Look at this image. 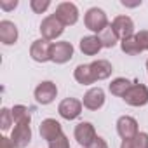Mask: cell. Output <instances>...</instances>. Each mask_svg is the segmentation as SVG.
<instances>
[{"instance_id":"6da1fadb","label":"cell","mask_w":148,"mask_h":148,"mask_svg":"<svg viewBox=\"0 0 148 148\" xmlns=\"http://www.w3.org/2000/svg\"><path fill=\"white\" fill-rule=\"evenodd\" d=\"M84 25L87 30L94 32V33H103L110 25H108V18L105 14L103 9H98V7H91L86 16H84Z\"/></svg>"},{"instance_id":"7a4b0ae2","label":"cell","mask_w":148,"mask_h":148,"mask_svg":"<svg viewBox=\"0 0 148 148\" xmlns=\"http://www.w3.org/2000/svg\"><path fill=\"white\" fill-rule=\"evenodd\" d=\"M63 32H64V25H63L54 14L44 18L42 23H40V33H42V38H45V40H49V42H51V40H56L58 37H61Z\"/></svg>"},{"instance_id":"3957f363","label":"cell","mask_w":148,"mask_h":148,"mask_svg":"<svg viewBox=\"0 0 148 148\" xmlns=\"http://www.w3.org/2000/svg\"><path fill=\"white\" fill-rule=\"evenodd\" d=\"M54 16L64 25V26H71L79 21V7L73 2H61L56 7Z\"/></svg>"},{"instance_id":"277c9868","label":"cell","mask_w":148,"mask_h":148,"mask_svg":"<svg viewBox=\"0 0 148 148\" xmlns=\"http://www.w3.org/2000/svg\"><path fill=\"white\" fill-rule=\"evenodd\" d=\"M30 56L33 61L37 63H47L51 61V56H52V44L45 38H38L32 44L30 47Z\"/></svg>"},{"instance_id":"5b68a950","label":"cell","mask_w":148,"mask_h":148,"mask_svg":"<svg viewBox=\"0 0 148 148\" xmlns=\"http://www.w3.org/2000/svg\"><path fill=\"white\" fill-rule=\"evenodd\" d=\"M11 141L14 145V148H26L32 141V127L30 122H21L16 124L12 132H11Z\"/></svg>"},{"instance_id":"8992f818","label":"cell","mask_w":148,"mask_h":148,"mask_svg":"<svg viewBox=\"0 0 148 148\" xmlns=\"http://www.w3.org/2000/svg\"><path fill=\"white\" fill-rule=\"evenodd\" d=\"M58 96V87L51 80H44L35 87V99L38 105H51Z\"/></svg>"},{"instance_id":"52a82bcc","label":"cell","mask_w":148,"mask_h":148,"mask_svg":"<svg viewBox=\"0 0 148 148\" xmlns=\"http://www.w3.org/2000/svg\"><path fill=\"white\" fill-rule=\"evenodd\" d=\"M124 101L131 106H145L148 103V87L145 84H132L124 96Z\"/></svg>"},{"instance_id":"ba28073f","label":"cell","mask_w":148,"mask_h":148,"mask_svg":"<svg viewBox=\"0 0 148 148\" xmlns=\"http://www.w3.org/2000/svg\"><path fill=\"white\" fill-rule=\"evenodd\" d=\"M82 106H84L82 101H79V99H75V98H66V99H63V101L59 103L58 112H59V115H61L64 120H75L77 117H80Z\"/></svg>"},{"instance_id":"9c48e42d","label":"cell","mask_w":148,"mask_h":148,"mask_svg":"<svg viewBox=\"0 0 148 148\" xmlns=\"http://www.w3.org/2000/svg\"><path fill=\"white\" fill-rule=\"evenodd\" d=\"M73 134H75L77 143L80 146H84V148H89L94 143V139L98 138L96 136V129H94V125L91 122H80L75 127V132H73Z\"/></svg>"},{"instance_id":"30bf717a","label":"cell","mask_w":148,"mask_h":148,"mask_svg":"<svg viewBox=\"0 0 148 148\" xmlns=\"http://www.w3.org/2000/svg\"><path fill=\"white\" fill-rule=\"evenodd\" d=\"M110 26L113 28V32L117 33V37H119L120 40H125V38L136 35V33H134V21H132L129 16H117V18L112 21Z\"/></svg>"},{"instance_id":"8fae6325","label":"cell","mask_w":148,"mask_h":148,"mask_svg":"<svg viewBox=\"0 0 148 148\" xmlns=\"http://www.w3.org/2000/svg\"><path fill=\"white\" fill-rule=\"evenodd\" d=\"M73 58V45L70 42H54L52 44V56L51 61L56 64H64Z\"/></svg>"},{"instance_id":"7c38bea8","label":"cell","mask_w":148,"mask_h":148,"mask_svg":"<svg viewBox=\"0 0 148 148\" xmlns=\"http://www.w3.org/2000/svg\"><path fill=\"white\" fill-rule=\"evenodd\" d=\"M38 131H40L42 139H45L47 143L56 141L58 138L63 136V127H61V124L56 119H45V120H42Z\"/></svg>"},{"instance_id":"4fadbf2b","label":"cell","mask_w":148,"mask_h":148,"mask_svg":"<svg viewBox=\"0 0 148 148\" xmlns=\"http://www.w3.org/2000/svg\"><path fill=\"white\" fill-rule=\"evenodd\" d=\"M117 132H119V136L122 138V141L134 138V136L139 132L136 119H134V117H129V115H122V117L117 120Z\"/></svg>"},{"instance_id":"5bb4252c","label":"cell","mask_w":148,"mask_h":148,"mask_svg":"<svg viewBox=\"0 0 148 148\" xmlns=\"http://www.w3.org/2000/svg\"><path fill=\"white\" fill-rule=\"evenodd\" d=\"M82 105H84V108H87V110H91V112L99 110V108L105 105V91H103L101 87H91V89L84 94Z\"/></svg>"},{"instance_id":"9a60e30c","label":"cell","mask_w":148,"mask_h":148,"mask_svg":"<svg viewBox=\"0 0 148 148\" xmlns=\"http://www.w3.org/2000/svg\"><path fill=\"white\" fill-rule=\"evenodd\" d=\"M18 26L12 21H0V42L4 45H12L18 42Z\"/></svg>"},{"instance_id":"2e32d148","label":"cell","mask_w":148,"mask_h":148,"mask_svg":"<svg viewBox=\"0 0 148 148\" xmlns=\"http://www.w3.org/2000/svg\"><path fill=\"white\" fill-rule=\"evenodd\" d=\"M79 47H80V51L86 56H96L103 49V42H101V38L98 35H87V37H82L80 38Z\"/></svg>"},{"instance_id":"e0dca14e","label":"cell","mask_w":148,"mask_h":148,"mask_svg":"<svg viewBox=\"0 0 148 148\" xmlns=\"http://www.w3.org/2000/svg\"><path fill=\"white\" fill-rule=\"evenodd\" d=\"M91 70H92V75H94L96 82L98 80H106L112 75V71H113L112 63L108 59H96V61H92L91 63Z\"/></svg>"},{"instance_id":"ac0fdd59","label":"cell","mask_w":148,"mask_h":148,"mask_svg":"<svg viewBox=\"0 0 148 148\" xmlns=\"http://www.w3.org/2000/svg\"><path fill=\"white\" fill-rule=\"evenodd\" d=\"M73 77L82 86H91L96 82V79L92 75V70H91V64H79L75 68V71H73Z\"/></svg>"},{"instance_id":"d6986e66","label":"cell","mask_w":148,"mask_h":148,"mask_svg":"<svg viewBox=\"0 0 148 148\" xmlns=\"http://www.w3.org/2000/svg\"><path fill=\"white\" fill-rule=\"evenodd\" d=\"M131 86H132V84H131L127 79H124V77H119V79L112 80V84L108 86V89H110V92H112L113 96L124 98V96L127 94V91L131 89Z\"/></svg>"},{"instance_id":"ffe728a7","label":"cell","mask_w":148,"mask_h":148,"mask_svg":"<svg viewBox=\"0 0 148 148\" xmlns=\"http://www.w3.org/2000/svg\"><path fill=\"white\" fill-rule=\"evenodd\" d=\"M120 148H148V134L146 132H138L131 139H124Z\"/></svg>"},{"instance_id":"44dd1931","label":"cell","mask_w":148,"mask_h":148,"mask_svg":"<svg viewBox=\"0 0 148 148\" xmlns=\"http://www.w3.org/2000/svg\"><path fill=\"white\" fill-rule=\"evenodd\" d=\"M120 47H122V51L127 56H138V54L143 52L139 44H138V40H136V37H129L125 40H120Z\"/></svg>"},{"instance_id":"7402d4cb","label":"cell","mask_w":148,"mask_h":148,"mask_svg":"<svg viewBox=\"0 0 148 148\" xmlns=\"http://www.w3.org/2000/svg\"><path fill=\"white\" fill-rule=\"evenodd\" d=\"M12 119H14V124L32 122V115H30V112H28V108L25 105H16L12 108Z\"/></svg>"},{"instance_id":"603a6c76","label":"cell","mask_w":148,"mask_h":148,"mask_svg":"<svg viewBox=\"0 0 148 148\" xmlns=\"http://www.w3.org/2000/svg\"><path fill=\"white\" fill-rule=\"evenodd\" d=\"M99 38H101V42H103V47H106V49L115 47V45H117V42L120 40V38L117 37V33L113 32V28H112V26H108V28L99 35Z\"/></svg>"},{"instance_id":"cb8c5ba5","label":"cell","mask_w":148,"mask_h":148,"mask_svg":"<svg viewBox=\"0 0 148 148\" xmlns=\"http://www.w3.org/2000/svg\"><path fill=\"white\" fill-rule=\"evenodd\" d=\"M14 119H12V110L9 108H2V112H0V129L2 131H9L11 125H12Z\"/></svg>"},{"instance_id":"d4e9b609","label":"cell","mask_w":148,"mask_h":148,"mask_svg":"<svg viewBox=\"0 0 148 148\" xmlns=\"http://www.w3.org/2000/svg\"><path fill=\"white\" fill-rule=\"evenodd\" d=\"M30 7H32L33 12L42 14V12H45L51 7V2L49 0H30Z\"/></svg>"},{"instance_id":"484cf974","label":"cell","mask_w":148,"mask_h":148,"mask_svg":"<svg viewBox=\"0 0 148 148\" xmlns=\"http://www.w3.org/2000/svg\"><path fill=\"white\" fill-rule=\"evenodd\" d=\"M134 37H136V40H138L141 51H148V30H141V32H138Z\"/></svg>"},{"instance_id":"4316f807","label":"cell","mask_w":148,"mask_h":148,"mask_svg":"<svg viewBox=\"0 0 148 148\" xmlns=\"http://www.w3.org/2000/svg\"><path fill=\"white\" fill-rule=\"evenodd\" d=\"M49 148H70V139L63 134V136L58 138L56 141H51V143H49Z\"/></svg>"},{"instance_id":"83f0119b","label":"cell","mask_w":148,"mask_h":148,"mask_svg":"<svg viewBox=\"0 0 148 148\" xmlns=\"http://www.w3.org/2000/svg\"><path fill=\"white\" fill-rule=\"evenodd\" d=\"M18 0H0V9H4V11H12L18 7Z\"/></svg>"},{"instance_id":"f1b7e54d","label":"cell","mask_w":148,"mask_h":148,"mask_svg":"<svg viewBox=\"0 0 148 148\" xmlns=\"http://www.w3.org/2000/svg\"><path fill=\"white\" fill-rule=\"evenodd\" d=\"M89 148H108V143H106L101 136H98V138L94 139V143H92Z\"/></svg>"},{"instance_id":"f546056e","label":"cell","mask_w":148,"mask_h":148,"mask_svg":"<svg viewBox=\"0 0 148 148\" xmlns=\"http://www.w3.org/2000/svg\"><path fill=\"white\" fill-rule=\"evenodd\" d=\"M0 145H2V148H14V145H12L11 138H5V136L0 138Z\"/></svg>"},{"instance_id":"4dcf8cb0","label":"cell","mask_w":148,"mask_h":148,"mask_svg":"<svg viewBox=\"0 0 148 148\" xmlns=\"http://www.w3.org/2000/svg\"><path fill=\"white\" fill-rule=\"evenodd\" d=\"M146 71H148V59H146Z\"/></svg>"}]
</instances>
